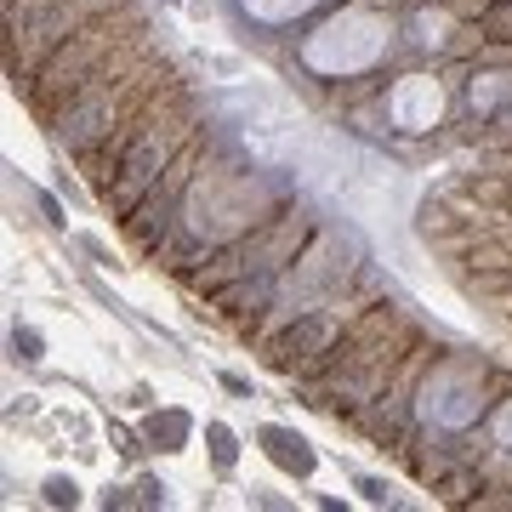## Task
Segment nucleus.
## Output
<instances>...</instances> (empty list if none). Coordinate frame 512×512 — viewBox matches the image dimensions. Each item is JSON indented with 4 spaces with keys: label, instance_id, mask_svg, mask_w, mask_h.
<instances>
[{
    "label": "nucleus",
    "instance_id": "nucleus-1",
    "mask_svg": "<svg viewBox=\"0 0 512 512\" xmlns=\"http://www.w3.org/2000/svg\"><path fill=\"white\" fill-rule=\"evenodd\" d=\"M126 6V0H6V63L12 80H35V69L63 46L69 35H80L86 23H97L103 12Z\"/></svg>",
    "mask_w": 512,
    "mask_h": 512
},
{
    "label": "nucleus",
    "instance_id": "nucleus-2",
    "mask_svg": "<svg viewBox=\"0 0 512 512\" xmlns=\"http://www.w3.org/2000/svg\"><path fill=\"white\" fill-rule=\"evenodd\" d=\"M177 137H183V120H171V114H165V103L154 97V103H148V114L137 120V131L126 137V154H120V165H114V177L97 188L114 217H131V211H137V200H143L148 188L165 177V165L177 160Z\"/></svg>",
    "mask_w": 512,
    "mask_h": 512
},
{
    "label": "nucleus",
    "instance_id": "nucleus-3",
    "mask_svg": "<svg viewBox=\"0 0 512 512\" xmlns=\"http://www.w3.org/2000/svg\"><path fill=\"white\" fill-rule=\"evenodd\" d=\"M330 336H336V319H330V313H308V319H296L274 348H268V365L291 376V370L308 365L313 353H330Z\"/></svg>",
    "mask_w": 512,
    "mask_h": 512
},
{
    "label": "nucleus",
    "instance_id": "nucleus-4",
    "mask_svg": "<svg viewBox=\"0 0 512 512\" xmlns=\"http://www.w3.org/2000/svg\"><path fill=\"white\" fill-rule=\"evenodd\" d=\"M256 444H262V456L274 461V467H285L291 478H308L313 473V450L302 433H291V427H262L256 433Z\"/></svg>",
    "mask_w": 512,
    "mask_h": 512
},
{
    "label": "nucleus",
    "instance_id": "nucleus-5",
    "mask_svg": "<svg viewBox=\"0 0 512 512\" xmlns=\"http://www.w3.org/2000/svg\"><path fill=\"white\" fill-rule=\"evenodd\" d=\"M148 444H154V450H183V444H188V416H183V410L154 416V421H148Z\"/></svg>",
    "mask_w": 512,
    "mask_h": 512
},
{
    "label": "nucleus",
    "instance_id": "nucleus-6",
    "mask_svg": "<svg viewBox=\"0 0 512 512\" xmlns=\"http://www.w3.org/2000/svg\"><path fill=\"white\" fill-rule=\"evenodd\" d=\"M478 35L495 40V46H507L512 40V0H490V6L478 12Z\"/></svg>",
    "mask_w": 512,
    "mask_h": 512
},
{
    "label": "nucleus",
    "instance_id": "nucleus-7",
    "mask_svg": "<svg viewBox=\"0 0 512 512\" xmlns=\"http://www.w3.org/2000/svg\"><path fill=\"white\" fill-rule=\"evenodd\" d=\"M205 444H211V461H217L222 473H228V467H234V456H239L234 433H228V427H222V421H211V427H205Z\"/></svg>",
    "mask_w": 512,
    "mask_h": 512
},
{
    "label": "nucleus",
    "instance_id": "nucleus-8",
    "mask_svg": "<svg viewBox=\"0 0 512 512\" xmlns=\"http://www.w3.org/2000/svg\"><path fill=\"white\" fill-rule=\"evenodd\" d=\"M46 507H80V484L74 478H46Z\"/></svg>",
    "mask_w": 512,
    "mask_h": 512
},
{
    "label": "nucleus",
    "instance_id": "nucleus-9",
    "mask_svg": "<svg viewBox=\"0 0 512 512\" xmlns=\"http://www.w3.org/2000/svg\"><path fill=\"white\" fill-rule=\"evenodd\" d=\"M12 353H18V359H23V365H35V359H46V348H40V336H35V330H12Z\"/></svg>",
    "mask_w": 512,
    "mask_h": 512
},
{
    "label": "nucleus",
    "instance_id": "nucleus-10",
    "mask_svg": "<svg viewBox=\"0 0 512 512\" xmlns=\"http://www.w3.org/2000/svg\"><path fill=\"white\" fill-rule=\"evenodd\" d=\"M137 501H143V507L165 501V484H160V478H143V484H137Z\"/></svg>",
    "mask_w": 512,
    "mask_h": 512
},
{
    "label": "nucleus",
    "instance_id": "nucleus-11",
    "mask_svg": "<svg viewBox=\"0 0 512 512\" xmlns=\"http://www.w3.org/2000/svg\"><path fill=\"white\" fill-rule=\"evenodd\" d=\"M359 490H365V501H376V507L387 501V484H382V478H359Z\"/></svg>",
    "mask_w": 512,
    "mask_h": 512
}]
</instances>
